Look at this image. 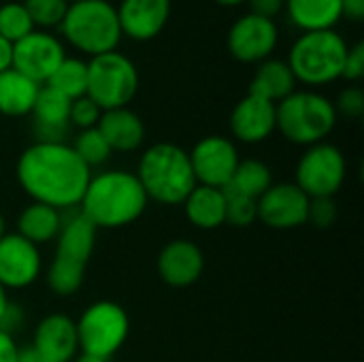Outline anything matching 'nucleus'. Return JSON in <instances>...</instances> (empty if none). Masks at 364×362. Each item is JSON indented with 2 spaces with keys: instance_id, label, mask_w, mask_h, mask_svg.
<instances>
[{
  "instance_id": "nucleus-1",
  "label": "nucleus",
  "mask_w": 364,
  "mask_h": 362,
  "mask_svg": "<svg viewBox=\"0 0 364 362\" xmlns=\"http://www.w3.org/2000/svg\"><path fill=\"white\" fill-rule=\"evenodd\" d=\"M19 188L34 201L58 211L79 207L92 171L68 143L36 141L21 151L15 164Z\"/></svg>"
},
{
  "instance_id": "nucleus-2",
  "label": "nucleus",
  "mask_w": 364,
  "mask_h": 362,
  "mask_svg": "<svg viewBox=\"0 0 364 362\" xmlns=\"http://www.w3.org/2000/svg\"><path fill=\"white\" fill-rule=\"evenodd\" d=\"M147 194L134 173L102 171L90 177L79 211L96 228H124L134 224L147 209Z\"/></svg>"
},
{
  "instance_id": "nucleus-3",
  "label": "nucleus",
  "mask_w": 364,
  "mask_h": 362,
  "mask_svg": "<svg viewBox=\"0 0 364 362\" xmlns=\"http://www.w3.org/2000/svg\"><path fill=\"white\" fill-rule=\"evenodd\" d=\"M134 175L149 201L168 207L181 205L196 186L188 151L168 141L149 145Z\"/></svg>"
},
{
  "instance_id": "nucleus-4",
  "label": "nucleus",
  "mask_w": 364,
  "mask_h": 362,
  "mask_svg": "<svg viewBox=\"0 0 364 362\" xmlns=\"http://www.w3.org/2000/svg\"><path fill=\"white\" fill-rule=\"evenodd\" d=\"M350 45L337 30L301 32L288 53V66L296 83L309 87L328 85L341 79Z\"/></svg>"
},
{
  "instance_id": "nucleus-5",
  "label": "nucleus",
  "mask_w": 364,
  "mask_h": 362,
  "mask_svg": "<svg viewBox=\"0 0 364 362\" xmlns=\"http://www.w3.org/2000/svg\"><path fill=\"white\" fill-rule=\"evenodd\" d=\"M277 130L294 145L311 147L326 141L337 126V111L331 98L314 90H296L275 105Z\"/></svg>"
},
{
  "instance_id": "nucleus-6",
  "label": "nucleus",
  "mask_w": 364,
  "mask_h": 362,
  "mask_svg": "<svg viewBox=\"0 0 364 362\" xmlns=\"http://www.w3.org/2000/svg\"><path fill=\"white\" fill-rule=\"evenodd\" d=\"M60 30L75 49L92 58L117 51L122 41L117 11L109 0L70 2Z\"/></svg>"
},
{
  "instance_id": "nucleus-7",
  "label": "nucleus",
  "mask_w": 364,
  "mask_h": 362,
  "mask_svg": "<svg viewBox=\"0 0 364 362\" xmlns=\"http://www.w3.org/2000/svg\"><path fill=\"white\" fill-rule=\"evenodd\" d=\"M139 92V70L134 62L119 53L109 51L87 62V98L102 111L122 109L132 102Z\"/></svg>"
},
{
  "instance_id": "nucleus-8",
  "label": "nucleus",
  "mask_w": 364,
  "mask_h": 362,
  "mask_svg": "<svg viewBox=\"0 0 364 362\" xmlns=\"http://www.w3.org/2000/svg\"><path fill=\"white\" fill-rule=\"evenodd\" d=\"M77 324L79 352L109 361L122 350L130 333L126 309L113 301H96L83 309Z\"/></svg>"
},
{
  "instance_id": "nucleus-9",
  "label": "nucleus",
  "mask_w": 364,
  "mask_h": 362,
  "mask_svg": "<svg viewBox=\"0 0 364 362\" xmlns=\"http://www.w3.org/2000/svg\"><path fill=\"white\" fill-rule=\"evenodd\" d=\"M348 175L343 151L333 143H316L307 147L296 164L294 183L309 198H333Z\"/></svg>"
},
{
  "instance_id": "nucleus-10",
  "label": "nucleus",
  "mask_w": 364,
  "mask_h": 362,
  "mask_svg": "<svg viewBox=\"0 0 364 362\" xmlns=\"http://www.w3.org/2000/svg\"><path fill=\"white\" fill-rule=\"evenodd\" d=\"M279 43V28L275 19H267L254 13L241 15L228 30L226 45L230 55L243 64H260L271 58Z\"/></svg>"
},
{
  "instance_id": "nucleus-11",
  "label": "nucleus",
  "mask_w": 364,
  "mask_h": 362,
  "mask_svg": "<svg viewBox=\"0 0 364 362\" xmlns=\"http://www.w3.org/2000/svg\"><path fill=\"white\" fill-rule=\"evenodd\" d=\"M190 164L196 177V183L211 186L224 190L239 164V151L237 145L222 134H209L203 137L190 151Z\"/></svg>"
},
{
  "instance_id": "nucleus-12",
  "label": "nucleus",
  "mask_w": 364,
  "mask_h": 362,
  "mask_svg": "<svg viewBox=\"0 0 364 362\" xmlns=\"http://www.w3.org/2000/svg\"><path fill=\"white\" fill-rule=\"evenodd\" d=\"M66 58V49L58 36L47 30H32L21 41L13 43V68L45 85L53 70Z\"/></svg>"
},
{
  "instance_id": "nucleus-13",
  "label": "nucleus",
  "mask_w": 364,
  "mask_h": 362,
  "mask_svg": "<svg viewBox=\"0 0 364 362\" xmlns=\"http://www.w3.org/2000/svg\"><path fill=\"white\" fill-rule=\"evenodd\" d=\"M309 196L294 183H273L258 198V220L273 230H292L307 224Z\"/></svg>"
},
{
  "instance_id": "nucleus-14",
  "label": "nucleus",
  "mask_w": 364,
  "mask_h": 362,
  "mask_svg": "<svg viewBox=\"0 0 364 362\" xmlns=\"http://www.w3.org/2000/svg\"><path fill=\"white\" fill-rule=\"evenodd\" d=\"M43 269L41 250L19 237L6 233L0 239V286L6 290H21L32 286Z\"/></svg>"
},
{
  "instance_id": "nucleus-15",
  "label": "nucleus",
  "mask_w": 364,
  "mask_h": 362,
  "mask_svg": "<svg viewBox=\"0 0 364 362\" xmlns=\"http://www.w3.org/2000/svg\"><path fill=\"white\" fill-rule=\"evenodd\" d=\"M160 280L171 288H188L196 284L205 271L203 250L190 239L168 241L156 260Z\"/></svg>"
},
{
  "instance_id": "nucleus-16",
  "label": "nucleus",
  "mask_w": 364,
  "mask_h": 362,
  "mask_svg": "<svg viewBox=\"0 0 364 362\" xmlns=\"http://www.w3.org/2000/svg\"><path fill=\"white\" fill-rule=\"evenodd\" d=\"M275 130L277 111L273 102L247 94L235 105L230 113V132L237 141L245 145H258L267 141Z\"/></svg>"
},
{
  "instance_id": "nucleus-17",
  "label": "nucleus",
  "mask_w": 364,
  "mask_h": 362,
  "mask_svg": "<svg viewBox=\"0 0 364 362\" xmlns=\"http://www.w3.org/2000/svg\"><path fill=\"white\" fill-rule=\"evenodd\" d=\"M32 348L45 362H70L79 352L75 320L64 314L45 316L34 329Z\"/></svg>"
},
{
  "instance_id": "nucleus-18",
  "label": "nucleus",
  "mask_w": 364,
  "mask_h": 362,
  "mask_svg": "<svg viewBox=\"0 0 364 362\" xmlns=\"http://www.w3.org/2000/svg\"><path fill=\"white\" fill-rule=\"evenodd\" d=\"M122 36L126 34L132 41H151L156 38L168 17H171V0H122L115 6Z\"/></svg>"
},
{
  "instance_id": "nucleus-19",
  "label": "nucleus",
  "mask_w": 364,
  "mask_h": 362,
  "mask_svg": "<svg viewBox=\"0 0 364 362\" xmlns=\"http://www.w3.org/2000/svg\"><path fill=\"white\" fill-rule=\"evenodd\" d=\"M70 102L66 96L55 92L49 85H41L34 107L30 111L34 119V134L36 141L43 143H62L68 130V115H70Z\"/></svg>"
},
{
  "instance_id": "nucleus-20",
  "label": "nucleus",
  "mask_w": 364,
  "mask_h": 362,
  "mask_svg": "<svg viewBox=\"0 0 364 362\" xmlns=\"http://www.w3.org/2000/svg\"><path fill=\"white\" fill-rule=\"evenodd\" d=\"M96 128L105 137L111 151H122V154L136 151L145 141V124L128 107L102 111Z\"/></svg>"
},
{
  "instance_id": "nucleus-21",
  "label": "nucleus",
  "mask_w": 364,
  "mask_h": 362,
  "mask_svg": "<svg viewBox=\"0 0 364 362\" xmlns=\"http://www.w3.org/2000/svg\"><path fill=\"white\" fill-rule=\"evenodd\" d=\"M96 233L98 228L81 211L62 218V226L55 237L58 245H55L53 256L87 267V260L92 258V252L96 245Z\"/></svg>"
},
{
  "instance_id": "nucleus-22",
  "label": "nucleus",
  "mask_w": 364,
  "mask_h": 362,
  "mask_svg": "<svg viewBox=\"0 0 364 362\" xmlns=\"http://www.w3.org/2000/svg\"><path fill=\"white\" fill-rule=\"evenodd\" d=\"M181 205L186 220L198 230H215L226 224V194L220 188L196 183Z\"/></svg>"
},
{
  "instance_id": "nucleus-23",
  "label": "nucleus",
  "mask_w": 364,
  "mask_h": 362,
  "mask_svg": "<svg viewBox=\"0 0 364 362\" xmlns=\"http://www.w3.org/2000/svg\"><path fill=\"white\" fill-rule=\"evenodd\" d=\"M292 92H296V79L286 60L267 58L256 66L252 83H250L252 96H258L277 105L284 98H288Z\"/></svg>"
},
{
  "instance_id": "nucleus-24",
  "label": "nucleus",
  "mask_w": 364,
  "mask_h": 362,
  "mask_svg": "<svg viewBox=\"0 0 364 362\" xmlns=\"http://www.w3.org/2000/svg\"><path fill=\"white\" fill-rule=\"evenodd\" d=\"M284 11L301 32L335 30L343 17L341 0H286Z\"/></svg>"
},
{
  "instance_id": "nucleus-25",
  "label": "nucleus",
  "mask_w": 364,
  "mask_h": 362,
  "mask_svg": "<svg viewBox=\"0 0 364 362\" xmlns=\"http://www.w3.org/2000/svg\"><path fill=\"white\" fill-rule=\"evenodd\" d=\"M62 211L43 205V203H30L19 215H17V235L23 237L26 241L34 243L36 247L55 241L60 226H62Z\"/></svg>"
},
{
  "instance_id": "nucleus-26",
  "label": "nucleus",
  "mask_w": 364,
  "mask_h": 362,
  "mask_svg": "<svg viewBox=\"0 0 364 362\" xmlns=\"http://www.w3.org/2000/svg\"><path fill=\"white\" fill-rule=\"evenodd\" d=\"M41 85L15 68L0 73V115L23 117L30 115Z\"/></svg>"
},
{
  "instance_id": "nucleus-27",
  "label": "nucleus",
  "mask_w": 364,
  "mask_h": 362,
  "mask_svg": "<svg viewBox=\"0 0 364 362\" xmlns=\"http://www.w3.org/2000/svg\"><path fill=\"white\" fill-rule=\"evenodd\" d=\"M271 186H273L271 169L262 160L247 158V160H239L235 175L224 190H230V192H237V194L258 201Z\"/></svg>"
},
{
  "instance_id": "nucleus-28",
  "label": "nucleus",
  "mask_w": 364,
  "mask_h": 362,
  "mask_svg": "<svg viewBox=\"0 0 364 362\" xmlns=\"http://www.w3.org/2000/svg\"><path fill=\"white\" fill-rule=\"evenodd\" d=\"M49 87L66 96L68 100H77L87 94V62L79 58H64L62 64L53 70V75L47 79Z\"/></svg>"
},
{
  "instance_id": "nucleus-29",
  "label": "nucleus",
  "mask_w": 364,
  "mask_h": 362,
  "mask_svg": "<svg viewBox=\"0 0 364 362\" xmlns=\"http://www.w3.org/2000/svg\"><path fill=\"white\" fill-rule=\"evenodd\" d=\"M83 280H85V265H79L60 256H53L45 275L47 288L58 297L75 294L83 286Z\"/></svg>"
},
{
  "instance_id": "nucleus-30",
  "label": "nucleus",
  "mask_w": 364,
  "mask_h": 362,
  "mask_svg": "<svg viewBox=\"0 0 364 362\" xmlns=\"http://www.w3.org/2000/svg\"><path fill=\"white\" fill-rule=\"evenodd\" d=\"M70 147L75 149V154L79 156V160H81L90 171H92L94 166H102V164L111 158V154H113L98 128L79 130V134L75 137V141H73Z\"/></svg>"
},
{
  "instance_id": "nucleus-31",
  "label": "nucleus",
  "mask_w": 364,
  "mask_h": 362,
  "mask_svg": "<svg viewBox=\"0 0 364 362\" xmlns=\"http://www.w3.org/2000/svg\"><path fill=\"white\" fill-rule=\"evenodd\" d=\"M34 28L23 2L6 0L0 4V36L9 43H17L23 36H28Z\"/></svg>"
},
{
  "instance_id": "nucleus-32",
  "label": "nucleus",
  "mask_w": 364,
  "mask_h": 362,
  "mask_svg": "<svg viewBox=\"0 0 364 362\" xmlns=\"http://www.w3.org/2000/svg\"><path fill=\"white\" fill-rule=\"evenodd\" d=\"M68 4V0H23L34 28H60Z\"/></svg>"
},
{
  "instance_id": "nucleus-33",
  "label": "nucleus",
  "mask_w": 364,
  "mask_h": 362,
  "mask_svg": "<svg viewBox=\"0 0 364 362\" xmlns=\"http://www.w3.org/2000/svg\"><path fill=\"white\" fill-rule=\"evenodd\" d=\"M226 194V224L235 228H247L258 222V201L243 194L224 190Z\"/></svg>"
},
{
  "instance_id": "nucleus-34",
  "label": "nucleus",
  "mask_w": 364,
  "mask_h": 362,
  "mask_svg": "<svg viewBox=\"0 0 364 362\" xmlns=\"http://www.w3.org/2000/svg\"><path fill=\"white\" fill-rule=\"evenodd\" d=\"M102 115V109L87 96H81L77 100L70 102V115H68V124L77 126L79 130H87V128H96L98 119Z\"/></svg>"
},
{
  "instance_id": "nucleus-35",
  "label": "nucleus",
  "mask_w": 364,
  "mask_h": 362,
  "mask_svg": "<svg viewBox=\"0 0 364 362\" xmlns=\"http://www.w3.org/2000/svg\"><path fill=\"white\" fill-rule=\"evenodd\" d=\"M333 105H335L337 115L358 119L364 113V92L358 85H350V87L339 92V98Z\"/></svg>"
},
{
  "instance_id": "nucleus-36",
  "label": "nucleus",
  "mask_w": 364,
  "mask_h": 362,
  "mask_svg": "<svg viewBox=\"0 0 364 362\" xmlns=\"http://www.w3.org/2000/svg\"><path fill=\"white\" fill-rule=\"evenodd\" d=\"M337 222V205L333 198H311L307 211V224L316 228H331Z\"/></svg>"
},
{
  "instance_id": "nucleus-37",
  "label": "nucleus",
  "mask_w": 364,
  "mask_h": 362,
  "mask_svg": "<svg viewBox=\"0 0 364 362\" xmlns=\"http://www.w3.org/2000/svg\"><path fill=\"white\" fill-rule=\"evenodd\" d=\"M364 77V43H354L348 49L346 55V64H343V73L341 79H348L352 83H358Z\"/></svg>"
},
{
  "instance_id": "nucleus-38",
  "label": "nucleus",
  "mask_w": 364,
  "mask_h": 362,
  "mask_svg": "<svg viewBox=\"0 0 364 362\" xmlns=\"http://www.w3.org/2000/svg\"><path fill=\"white\" fill-rule=\"evenodd\" d=\"M247 4H250V13L267 19H275L279 13H284L286 0H247Z\"/></svg>"
},
{
  "instance_id": "nucleus-39",
  "label": "nucleus",
  "mask_w": 364,
  "mask_h": 362,
  "mask_svg": "<svg viewBox=\"0 0 364 362\" xmlns=\"http://www.w3.org/2000/svg\"><path fill=\"white\" fill-rule=\"evenodd\" d=\"M23 309H21V305H17V303H9V307H6V314H4V318H2V324H0V331H4V333H9V335H13L19 326H21V322H23Z\"/></svg>"
},
{
  "instance_id": "nucleus-40",
  "label": "nucleus",
  "mask_w": 364,
  "mask_h": 362,
  "mask_svg": "<svg viewBox=\"0 0 364 362\" xmlns=\"http://www.w3.org/2000/svg\"><path fill=\"white\" fill-rule=\"evenodd\" d=\"M17 352H19V346L15 344L13 335L0 331V362H15Z\"/></svg>"
},
{
  "instance_id": "nucleus-41",
  "label": "nucleus",
  "mask_w": 364,
  "mask_h": 362,
  "mask_svg": "<svg viewBox=\"0 0 364 362\" xmlns=\"http://www.w3.org/2000/svg\"><path fill=\"white\" fill-rule=\"evenodd\" d=\"M343 17L360 21L364 19V0H341Z\"/></svg>"
},
{
  "instance_id": "nucleus-42",
  "label": "nucleus",
  "mask_w": 364,
  "mask_h": 362,
  "mask_svg": "<svg viewBox=\"0 0 364 362\" xmlns=\"http://www.w3.org/2000/svg\"><path fill=\"white\" fill-rule=\"evenodd\" d=\"M13 68V43L0 36V73Z\"/></svg>"
},
{
  "instance_id": "nucleus-43",
  "label": "nucleus",
  "mask_w": 364,
  "mask_h": 362,
  "mask_svg": "<svg viewBox=\"0 0 364 362\" xmlns=\"http://www.w3.org/2000/svg\"><path fill=\"white\" fill-rule=\"evenodd\" d=\"M15 362H45L41 358V354L30 346V348H19L17 352V361Z\"/></svg>"
},
{
  "instance_id": "nucleus-44",
  "label": "nucleus",
  "mask_w": 364,
  "mask_h": 362,
  "mask_svg": "<svg viewBox=\"0 0 364 362\" xmlns=\"http://www.w3.org/2000/svg\"><path fill=\"white\" fill-rule=\"evenodd\" d=\"M9 303H11V299H9V294H6V288L0 286V324H2V318H4V314H6Z\"/></svg>"
},
{
  "instance_id": "nucleus-45",
  "label": "nucleus",
  "mask_w": 364,
  "mask_h": 362,
  "mask_svg": "<svg viewBox=\"0 0 364 362\" xmlns=\"http://www.w3.org/2000/svg\"><path fill=\"white\" fill-rule=\"evenodd\" d=\"M70 362H109V361H105V358H98V356H92V354H77L75 358Z\"/></svg>"
},
{
  "instance_id": "nucleus-46",
  "label": "nucleus",
  "mask_w": 364,
  "mask_h": 362,
  "mask_svg": "<svg viewBox=\"0 0 364 362\" xmlns=\"http://www.w3.org/2000/svg\"><path fill=\"white\" fill-rule=\"evenodd\" d=\"M215 2L222 4V6H239V4H243L247 0H215Z\"/></svg>"
},
{
  "instance_id": "nucleus-47",
  "label": "nucleus",
  "mask_w": 364,
  "mask_h": 362,
  "mask_svg": "<svg viewBox=\"0 0 364 362\" xmlns=\"http://www.w3.org/2000/svg\"><path fill=\"white\" fill-rule=\"evenodd\" d=\"M6 235V224H4V218H2V213H0V239Z\"/></svg>"
},
{
  "instance_id": "nucleus-48",
  "label": "nucleus",
  "mask_w": 364,
  "mask_h": 362,
  "mask_svg": "<svg viewBox=\"0 0 364 362\" xmlns=\"http://www.w3.org/2000/svg\"><path fill=\"white\" fill-rule=\"evenodd\" d=\"M68 2H81V0H68Z\"/></svg>"
},
{
  "instance_id": "nucleus-49",
  "label": "nucleus",
  "mask_w": 364,
  "mask_h": 362,
  "mask_svg": "<svg viewBox=\"0 0 364 362\" xmlns=\"http://www.w3.org/2000/svg\"><path fill=\"white\" fill-rule=\"evenodd\" d=\"M0 2H6V0H0Z\"/></svg>"
}]
</instances>
